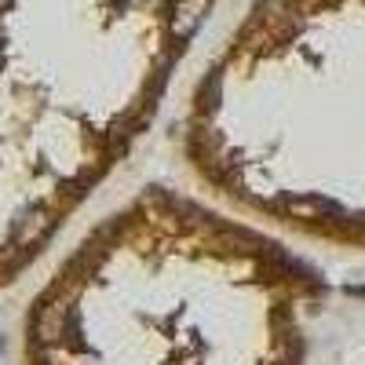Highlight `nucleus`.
Segmentation results:
<instances>
[{"label":"nucleus","mask_w":365,"mask_h":365,"mask_svg":"<svg viewBox=\"0 0 365 365\" xmlns=\"http://www.w3.org/2000/svg\"><path fill=\"white\" fill-rule=\"evenodd\" d=\"M70 329V307H63V303H48V307L37 314V340L41 344H58L66 336Z\"/></svg>","instance_id":"f257e3e1"},{"label":"nucleus","mask_w":365,"mask_h":365,"mask_svg":"<svg viewBox=\"0 0 365 365\" xmlns=\"http://www.w3.org/2000/svg\"><path fill=\"white\" fill-rule=\"evenodd\" d=\"M48 230H51V216H48L44 208L26 212V216L19 220V227H15V245H19V249H34Z\"/></svg>","instance_id":"f03ea898"},{"label":"nucleus","mask_w":365,"mask_h":365,"mask_svg":"<svg viewBox=\"0 0 365 365\" xmlns=\"http://www.w3.org/2000/svg\"><path fill=\"white\" fill-rule=\"evenodd\" d=\"M289 212H296V216H336L340 208L325 197H296L289 201Z\"/></svg>","instance_id":"7ed1b4c3"}]
</instances>
